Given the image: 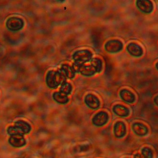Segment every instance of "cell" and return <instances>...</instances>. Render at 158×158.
I'll use <instances>...</instances> for the list:
<instances>
[{
    "label": "cell",
    "mask_w": 158,
    "mask_h": 158,
    "mask_svg": "<svg viewBox=\"0 0 158 158\" xmlns=\"http://www.w3.org/2000/svg\"><path fill=\"white\" fill-rule=\"evenodd\" d=\"M102 67V60L98 58L92 59L90 64L85 65L82 64L81 65L75 64L73 67L75 71H79L82 75L89 76L94 75L96 73L100 72Z\"/></svg>",
    "instance_id": "6da1fadb"
},
{
    "label": "cell",
    "mask_w": 158,
    "mask_h": 158,
    "mask_svg": "<svg viewBox=\"0 0 158 158\" xmlns=\"http://www.w3.org/2000/svg\"><path fill=\"white\" fill-rule=\"evenodd\" d=\"M31 127L26 122L19 120L16 122L14 126L9 127L7 132L10 135H23L29 133Z\"/></svg>",
    "instance_id": "7a4b0ae2"
},
{
    "label": "cell",
    "mask_w": 158,
    "mask_h": 158,
    "mask_svg": "<svg viewBox=\"0 0 158 158\" xmlns=\"http://www.w3.org/2000/svg\"><path fill=\"white\" fill-rule=\"evenodd\" d=\"M64 77L59 71H50L47 74L46 82L49 87L56 88L60 85Z\"/></svg>",
    "instance_id": "3957f363"
},
{
    "label": "cell",
    "mask_w": 158,
    "mask_h": 158,
    "mask_svg": "<svg viewBox=\"0 0 158 158\" xmlns=\"http://www.w3.org/2000/svg\"><path fill=\"white\" fill-rule=\"evenodd\" d=\"M92 53L88 50H81L76 51L73 55L75 64L81 65L88 62L92 57Z\"/></svg>",
    "instance_id": "277c9868"
},
{
    "label": "cell",
    "mask_w": 158,
    "mask_h": 158,
    "mask_svg": "<svg viewBox=\"0 0 158 158\" xmlns=\"http://www.w3.org/2000/svg\"><path fill=\"white\" fill-rule=\"evenodd\" d=\"M24 26L23 20L18 17H11L6 22V26L10 31H17L21 30Z\"/></svg>",
    "instance_id": "5b68a950"
},
{
    "label": "cell",
    "mask_w": 158,
    "mask_h": 158,
    "mask_svg": "<svg viewBox=\"0 0 158 158\" xmlns=\"http://www.w3.org/2000/svg\"><path fill=\"white\" fill-rule=\"evenodd\" d=\"M105 48L107 52L118 53L123 49V45L122 42L119 40H110L106 43Z\"/></svg>",
    "instance_id": "8992f818"
},
{
    "label": "cell",
    "mask_w": 158,
    "mask_h": 158,
    "mask_svg": "<svg viewBox=\"0 0 158 158\" xmlns=\"http://www.w3.org/2000/svg\"><path fill=\"white\" fill-rule=\"evenodd\" d=\"M136 6L142 12L150 13L153 10V5L152 2L149 0H138L136 2Z\"/></svg>",
    "instance_id": "52a82bcc"
},
{
    "label": "cell",
    "mask_w": 158,
    "mask_h": 158,
    "mask_svg": "<svg viewBox=\"0 0 158 158\" xmlns=\"http://www.w3.org/2000/svg\"><path fill=\"white\" fill-rule=\"evenodd\" d=\"M127 50L131 56H141L143 54V48L140 45L135 43H130L127 47Z\"/></svg>",
    "instance_id": "ba28073f"
},
{
    "label": "cell",
    "mask_w": 158,
    "mask_h": 158,
    "mask_svg": "<svg viewBox=\"0 0 158 158\" xmlns=\"http://www.w3.org/2000/svg\"><path fill=\"white\" fill-rule=\"evenodd\" d=\"M10 145L13 147H21L26 144V140L23 137V135H11L9 140Z\"/></svg>",
    "instance_id": "9c48e42d"
},
{
    "label": "cell",
    "mask_w": 158,
    "mask_h": 158,
    "mask_svg": "<svg viewBox=\"0 0 158 158\" xmlns=\"http://www.w3.org/2000/svg\"><path fill=\"white\" fill-rule=\"evenodd\" d=\"M109 119L107 114L105 112H100L97 114L93 118L92 122L94 125L97 126H102L106 124Z\"/></svg>",
    "instance_id": "30bf717a"
},
{
    "label": "cell",
    "mask_w": 158,
    "mask_h": 158,
    "mask_svg": "<svg viewBox=\"0 0 158 158\" xmlns=\"http://www.w3.org/2000/svg\"><path fill=\"white\" fill-rule=\"evenodd\" d=\"M85 103L90 109L96 110L99 106L100 102L99 99L95 96L91 94L86 96L85 98Z\"/></svg>",
    "instance_id": "8fae6325"
},
{
    "label": "cell",
    "mask_w": 158,
    "mask_h": 158,
    "mask_svg": "<svg viewBox=\"0 0 158 158\" xmlns=\"http://www.w3.org/2000/svg\"><path fill=\"white\" fill-rule=\"evenodd\" d=\"M132 128L135 134L141 136L146 135L148 132V129L147 127L142 123H135L133 124Z\"/></svg>",
    "instance_id": "7c38bea8"
},
{
    "label": "cell",
    "mask_w": 158,
    "mask_h": 158,
    "mask_svg": "<svg viewBox=\"0 0 158 158\" xmlns=\"http://www.w3.org/2000/svg\"><path fill=\"white\" fill-rule=\"evenodd\" d=\"M114 135L118 138H121L126 134V127L122 122H118L114 126Z\"/></svg>",
    "instance_id": "4fadbf2b"
},
{
    "label": "cell",
    "mask_w": 158,
    "mask_h": 158,
    "mask_svg": "<svg viewBox=\"0 0 158 158\" xmlns=\"http://www.w3.org/2000/svg\"><path fill=\"white\" fill-rule=\"evenodd\" d=\"M121 98L125 102H134L135 100V96L133 92L127 89H122L120 93Z\"/></svg>",
    "instance_id": "5bb4252c"
},
{
    "label": "cell",
    "mask_w": 158,
    "mask_h": 158,
    "mask_svg": "<svg viewBox=\"0 0 158 158\" xmlns=\"http://www.w3.org/2000/svg\"><path fill=\"white\" fill-rule=\"evenodd\" d=\"M113 111L117 115L122 117H127L129 114V111L126 106L120 105L114 106L113 107Z\"/></svg>",
    "instance_id": "9a60e30c"
},
{
    "label": "cell",
    "mask_w": 158,
    "mask_h": 158,
    "mask_svg": "<svg viewBox=\"0 0 158 158\" xmlns=\"http://www.w3.org/2000/svg\"><path fill=\"white\" fill-rule=\"evenodd\" d=\"M61 71V73L64 76H66L70 79H72L74 77L75 71L73 67L72 68L67 64H64L62 66Z\"/></svg>",
    "instance_id": "2e32d148"
},
{
    "label": "cell",
    "mask_w": 158,
    "mask_h": 158,
    "mask_svg": "<svg viewBox=\"0 0 158 158\" xmlns=\"http://www.w3.org/2000/svg\"><path fill=\"white\" fill-rule=\"evenodd\" d=\"M53 98L56 102L59 103L65 104L68 102V98L65 95H64L60 92H55L53 94Z\"/></svg>",
    "instance_id": "e0dca14e"
},
{
    "label": "cell",
    "mask_w": 158,
    "mask_h": 158,
    "mask_svg": "<svg viewBox=\"0 0 158 158\" xmlns=\"http://www.w3.org/2000/svg\"><path fill=\"white\" fill-rule=\"evenodd\" d=\"M60 90V93L66 96L67 95L70 94L71 93V91L72 90V87L70 83L64 82L61 85Z\"/></svg>",
    "instance_id": "ac0fdd59"
},
{
    "label": "cell",
    "mask_w": 158,
    "mask_h": 158,
    "mask_svg": "<svg viewBox=\"0 0 158 158\" xmlns=\"http://www.w3.org/2000/svg\"><path fill=\"white\" fill-rule=\"evenodd\" d=\"M143 158H153V153L151 149L148 147H145L142 150Z\"/></svg>",
    "instance_id": "d6986e66"
},
{
    "label": "cell",
    "mask_w": 158,
    "mask_h": 158,
    "mask_svg": "<svg viewBox=\"0 0 158 158\" xmlns=\"http://www.w3.org/2000/svg\"><path fill=\"white\" fill-rule=\"evenodd\" d=\"M154 102L155 104L158 106V95L155 97V98L154 99Z\"/></svg>",
    "instance_id": "ffe728a7"
},
{
    "label": "cell",
    "mask_w": 158,
    "mask_h": 158,
    "mask_svg": "<svg viewBox=\"0 0 158 158\" xmlns=\"http://www.w3.org/2000/svg\"><path fill=\"white\" fill-rule=\"evenodd\" d=\"M135 158H143L141 155H139V154H136V155H135Z\"/></svg>",
    "instance_id": "44dd1931"
},
{
    "label": "cell",
    "mask_w": 158,
    "mask_h": 158,
    "mask_svg": "<svg viewBox=\"0 0 158 158\" xmlns=\"http://www.w3.org/2000/svg\"><path fill=\"white\" fill-rule=\"evenodd\" d=\"M156 68L158 70V62L156 64Z\"/></svg>",
    "instance_id": "7402d4cb"
}]
</instances>
